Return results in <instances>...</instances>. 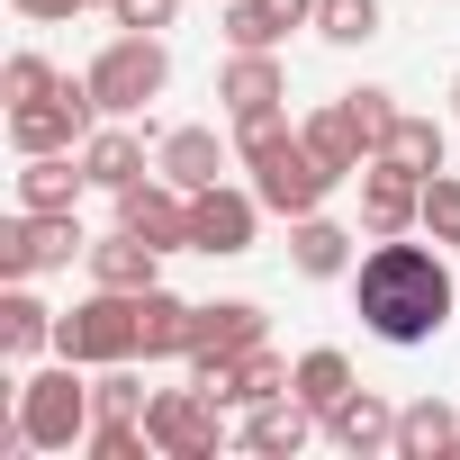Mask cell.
<instances>
[{"label": "cell", "instance_id": "f546056e", "mask_svg": "<svg viewBox=\"0 0 460 460\" xmlns=\"http://www.w3.org/2000/svg\"><path fill=\"white\" fill-rule=\"evenodd\" d=\"M46 91H64V73H55L37 46H19L10 64H0V100H46Z\"/></svg>", "mask_w": 460, "mask_h": 460}, {"label": "cell", "instance_id": "4316f807", "mask_svg": "<svg viewBox=\"0 0 460 460\" xmlns=\"http://www.w3.org/2000/svg\"><path fill=\"white\" fill-rule=\"evenodd\" d=\"M289 388H298V397L325 415V406H334V397H352L361 379H352V361H343L334 343H316V352H298V361H289Z\"/></svg>", "mask_w": 460, "mask_h": 460}, {"label": "cell", "instance_id": "484cf974", "mask_svg": "<svg viewBox=\"0 0 460 460\" xmlns=\"http://www.w3.org/2000/svg\"><path fill=\"white\" fill-rule=\"evenodd\" d=\"M199 352V307L172 289H145V361H190Z\"/></svg>", "mask_w": 460, "mask_h": 460}, {"label": "cell", "instance_id": "4fadbf2b", "mask_svg": "<svg viewBox=\"0 0 460 460\" xmlns=\"http://www.w3.org/2000/svg\"><path fill=\"white\" fill-rule=\"evenodd\" d=\"M424 226V181L397 163H361V235H415Z\"/></svg>", "mask_w": 460, "mask_h": 460}, {"label": "cell", "instance_id": "f1b7e54d", "mask_svg": "<svg viewBox=\"0 0 460 460\" xmlns=\"http://www.w3.org/2000/svg\"><path fill=\"white\" fill-rule=\"evenodd\" d=\"M415 235H433V244L460 253V172H433L424 181V226H415Z\"/></svg>", "mask_w": 460, "mask_h": 460}, {"label": "cell", "instance_id": "d590c367", "mask_svg": "<svg viewBox=\"0 0 460 460\" xmlns=\"http://www.w3.org/2000/svg\"><path fill=\"white\" fill-rule=\"evenodd\" d=\"M451 100H460V82H451Z\"/></svg>", "mask_w": 460, "mask_h": 460}, {"label": "cell", "instance_id": "d4e9b609", "mask_svg": "<svg viewBox=\"0 0 460 460\" xmlns=\"http://www.w3.org/2000/svg\"><path fill=\"white\" fill-rule=\"evenodd\" d=\"M442 154H451L442 118H415V109H397V127L379 136V163H397V172H415V181H433V172H442Z\"/></svg>", "mask_w": 460, "mask_h": 460}, {"label": "cell", "instance_id": "e0dca14e", "mask_svg": "<svg viewBox=\"0 0 460 460\" xmlns=\"http://www.w3.org/2000/svg\"><path fill=\"white\" fill-rule=\"evenodd\" d=\"M217 100H226V118H271L280 100H289V64L280 55H226V73H217Z\"/></svg>", "mask_w": 460, "mask_h": 460}, {"label": "cell", "instance_id": "9c48e42d", "mask_svg": "<svg viewBox=\"0 0 460 460\" xmlns=\"http://www.w3.org/2000/svg\"><path fill=\"white\" fill-rule=\"evenodd\" d=\"M262 199H253V181L235 190V181H208V190H190V253H217V262H235V253H253V235H262Z\"/></svg>", "mask_w": 460, "mask_h": 460}, {"label": "cell", "instance_id": "ba28073f", "mask_svg": "<svg viewBox=\"0 0 460 460\" xmlns=\"http://www.w3.org/2000/svg\"><path fill=\"white\" fill-rule=\"evenodd\" d=\"M91 127H100L91 82H64V91H46V100H10V145H19V154H82Z\"/></svg>", "mask_w": 460, "mask_h": 460}, {"label": "cell", "instance_id": "8fae6325", "mask_svg": "<svg viewBox=\"0 0 460 460\" xmlns=\"http://www.w3.org/2000/svg\"><path fill=\"white\" fill-rule=\"evenodd\" d=\"M118 226L145 235V244H163V253H190V190H172L163 172H145V181L118 190Z\"/></svg>", "mask_w": 460, "mask_h": 460}, {"label": "cell", "instance_id": "30bf717a", "mask_svg": "<svg viewBox=\"0 0 460 460\" xmlns=\"http://www.w3.org/2000/svg\"><path fill=\"white\" fill-rule=\"evenodd\" d=\"M325 433V415L298 397V388H280V397H262V406H244V424H235V442L253 451V460H298L307 442Z\"/></svg>", "mask_w": 460, "mask_h": 460}, {"label": "cell", "instance_id": "83f0119b", "mask_svg": "<svg viewBox=\"0 0 460 460\" xmlns=\"http://www.w3.org/2000/svg\"><path fill=\"white\" fill-rule=\"evenodd\" d=\"M388 19H379V0H316V37L325 46H370Z\"/></svg>", "mask_w": 460, "mask_h": 460}, {"label": "cell", "instance_id": "836d02e7", "mask_svg": "<svg viewBox=\"0 0 460 460\" xmlns=\"http://www.w3.org/2000/svg\"><path fill=\"white\" fill-rule=\"evenodd\" d=\"M343 100H352V118L370 127V145H379V136L397 127V91H379V82H361V91H343Z\"/></svg>", "mask_w": 460, "mask_h": 460}, {"label": "cell", "instance_id": "ffe728a7", "mask_svg": "<svg viewBox=\"0 0 460 460\" xmlns=\"http://www.w3.org/2000/svg\"><path fill=\"white\" fill-rule=\"evenodd\" d=\"M82 172H91V190H127V181H145L154 172V154H145V136L127 127V118H100L91 136H82Z\"/></svg>", "mask_w": 460, "mask_h": 460}, {"label": "cell", "instance_id": "277c9868", "mask_svg": "<svg viewBox=\"0 0 460 460\" xmlns=\"http://www.w3.org/2000/svg\"><path fill=\"white\" fill-rule=\"evenodd\" d=\"M55 352L82 361V370H109V361H145V289H100L73 298L55 316Z\"/></svg>", "mask_w": 460, "mask_h": 460}, {"label": "cell", "instance_id": "7402d4cb", "mask_svg": "<svg viewBox=\"0 0 460 460\" xmlns=\"http://www.w3.org/2000/svg\"><path fill=\"white\" fill-rule=\"evenodd\" d=\"M397 460H460V406L451 397H406L397 406Z\"/></svg>", "mask_w": 460, "mask_h": 460}, {"label": "cell", "instance_id": "6da1fadb", "mask_svg": "<svg viewBox=\"0 0 460 460\" xmlns=\"http://www.w3.org/2000/svg\"><path fill=\"white\" fill-rule=\"evenodd\" d=\"M460 307V280H451V244H406V235H370V253L352 262V316L388 343V352H415L451 325Z\"/></svg>", "mask_w": 460, "mask_h": 460}, {"label": "cell", "instance_id": "1f68e13d", "mask_svg": "<svg viewBox=\"0 0 460 460\" xmlns=\"http://www.w3.org/2000/svg\"><path fill=\"white\" fill-rule=\"evenodd\" d=\"M280 388H289V361H280L271 343H262V352H244V388H235V415H244V406H262V397H280Z\"/></svg>", "mask_w": 460, "mask_h": 460}, {"label": "cell", "instance_id": "8992f818", "mask_svg": "<svg viewBox=\"0 0 460 460\" xmlns=\"http://www.w3.org/2000/svg\"><path fill=\"white\" fill-rule=\"evenodd\" d=\"M226 415H235V406L208 397L199 379H190V388H154V406H145V424H154V451H163V460H217L226 442H235V433H226Z\"/></svg>", "mask_w": 460, "mask_h": 460}, {"label": "cell", "instance_id": "52a82bcc", "mask_svg": "<svg viewBox=\"0 0 460 460\" xmlns=\"http://www.w3.org/2000/svg\"><path fill=\"white\" fill-rule=\"evenodd\" d=\"M73 253H91V235H82V217H73V208H55V217L10 208V226H0V280H46V271H73Z\"/></svg>", "mask_w": 460, "mask_h": 460}, {"label": "cell", "instance_id": "d6a6232c", "mask_svg": "<svg viewBox=\"0 0 460 460\" xmlns=\"http://www.w3.org/2000/svg\"><path fill=\"white\" fill-rule=\"evenodd\" d=\"M172 10H181V0H109V19H118L127 37H163V28H172Z\"/></svg>", "mask_w": 460, "mask_h": 460}, {"label": "cell", "instance_id": "ac0fdd59", "mask_svg": "<svg viewBox=\"0 0 460 460\" xmlns=\"http://www.w3.org/2000/svg\"><path fill=\"white\" fill-rule=\"evenodd\" d=\"M226 163H235V145H226L217 127H172V136L154 145V172H163L172 190H208V181H226Z\"/></svg>", "mask_w": 460, "mask_h": 460}, {"label": "cell", "instance_id": "4dcf8cb0", "mask_svg": "<svg viewBox=\"0 0 460 460\" xmlns=\"http://www.w3.org/2000/svg\"><path fill=\"white\" fill-rule=\"evenodd\" d=\"M91 397H100V415H145V406H154V388L136 379V361H109V370L91 379Z\"/></svg>", "mask_w": 460, "mask_h": 460}, {"label": "cell", "instance_id": "9a60e30c", "mask_svg": "<svg viewBox=\"0 0 460 460\" xmlns=\"http://www.w3.org/2000/svg\"><path fill=\"white\" fill-rule=\"evenodd\" d=\"M352 262H361V235H352V226H334L325 208H316V217H289V271H298V280H352Z\"/></svg>", "mask_w": 460, "mask_h": 460}, {"label": "cell", "instance_id": "7a4b0ae2", "mask_svg": "<svg viewBox=\"0 0 460 460\" xmlns=\"http://www.w3.org/2000/svg\"><path fill=\"white\" fill-rule=\"evenodd\" d=\"M91 424H100V397H91V379H82V361H28V370H10V424H0V442L10 451H82L91 442Z\"/></svg>", "mask_w": 460, "mask_h": 460}, {"label": "cell", "instance_id": "2e32d148", "mask_svg": "<svg viewBox=\"0 0 460 460\" xmlns=\"http://www.w3.org/2000/svg\"><path fill=\"white\" fill-rule=\"evenodd\" d=\"M46 352H55V307L37 298V280H10V289H0V361L28 370Z\"/></svg>", "mask_w": 460, "mask_h": 460}, {"label": "cell", "instance_id": "8d00e7d4", "mask_svg": "<svg viewBox=\"0 0 460 460\" xmlns=\"http://www.w3.org/2000/svg\"><path fill=\"white\" fill-rule=\"evenodd\" d=\"M100 10H109V0H100Z\"/></svg>", "mask_w": 460, "mask_h": 460}, {"label": "cell", "instance_id": "5b68a950", "mask_svg": "<svg viewBox=\"0 0 460 460\" xmlns=\"http://www.w3.org/2000/svg\"><path fill=\"white\" fill-rule=\"evenodd\" d=\"M91 100H100V118H145V100H163V82H172V55H163V37H109L100 55H91Z\"/></svg>", "mask_w": 460, "mask_h": 460}, {"label": "cell", "instance_id": "d6986e66", "mask_svg": "<svg viewBox=\"0 0 460 460\" xmlns=\"http://www.w3.org/2000/svg\"><path fill=\"white\" fill-rule=\"evenodd\" d=\"M298 136H307V154H316V163H325L334 181H361V163L379 154V145H370V127L352 118V100H325V109H316V118H307Z\"/></svg>", "mask_w": 460, "mask_h": 460}, {"label": "cell", "instance_id": "44dd1931", "mask_svg": "<svg viewBox=\"0 0 460 460\" xmlns=\"http://www.w3.org/2000/svg\"><path fill=\"white\" fill-rule=\"evenodd\" d=\"M91 280L100 289H163V244H145V235H127V226H118V235H91Z\"/></svg>", "mask_w": 460, "mask_h": 460}, {"label": "cell", "instance_id": "cb8c5ba5", "mask_svg": "<svg viewBox=\"0 0 460 460\" xmlns=\"http://www.w3.org/2000/svg\"><path fill=\"white\" fill-rule=\"evenodd\" d=\"M271 343V316L253 298H208L199 307V352H262Z\"/></svg>", "mask_w": 460, "mask_h": 460}, {"label": "cell", "instance_id": "3957f363", "mask_svg": "<svg viewBox=\"0 0 460 460\" xmlns=\"http://www.w3.org/2000/svg\"><path fill=\"white\" fill-rule=\"evenodd\" d=\"M235 163L253 172V199L271 208V217H316L325 208V190H334V172L307 154V136L271 109V118H235Z\"/></svg>", "mask_w": 460, "mask_h": 460}, {"label": "cell", "instance_id": "5bb4252c", "mask_svg": "<svg viewBox=\"0 0 460 460\" xmlns=\"http://www.w3.org/2000/svg\"><path fill=\"white\" fill-rule=\"evenodd\" d=\"M226 46H244V55H280L298 28H316V0H226Z\"/></svg>", "mask_w": 460, "mask_h": 460}, {"label": "cell", "instance_id": "7c38bea8", "mask_svg": "<svg viewBox=\"0 0 460 460\" xmlns=\"http://www.w3.org/2000/svg\"><path fill=\"white\" fill-rule=\"evenodd\" d=\"M325 442L352 451V460H397V406L379 388H352V397L325 406Z\"/></svg>", "mask_w": 460, "mask_h": 460}, {"label": "cell", "instance_id": "603a6c76", "mask_svg": "<svg viewBox=\"0 0 460 460\" xmlns=\"http://www.w3.org/2000/svg\"><path fill=\"white\" fill-rule=\"evenodd\" d=\"M82 190H91L82 154H19V208L55 217V208H82Z\"/></svg>", "mask_w": 460, "mask_h": 460}, {"label": "cell", "instance_id": "e575fe53", "mask_svg": "<svg viewBox=\"0 0 460 460\" xmlns=\"http://www.w3.org/2000/svg\"><path fill=\"white\" fill-rule=\"evenodd\" d=\"M10 10H19V19H37V28H64L73 10H100V0H10Z\"/></svg>", "mask_w": 460, "mask_h": 460}]
</instances>
